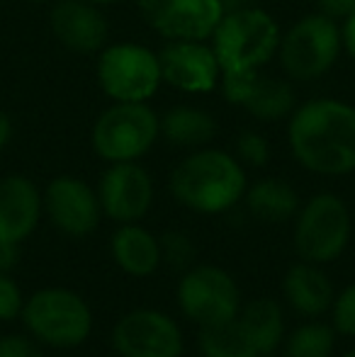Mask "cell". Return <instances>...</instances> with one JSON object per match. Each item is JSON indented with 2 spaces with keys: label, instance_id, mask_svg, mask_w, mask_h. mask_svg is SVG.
<instances>
[{
  "label": "cell",
  "instance_id": "5",
  "mask_svg": "<svg viewBox=\"0 0 355 357\" xmlns=\"http://www.w3.org/2000/svg\"><path fill=\"white\" fill-rule=\"evenodd\" d=\"M161 134V119L146 102H114L93 124L90 144L107 163L139 160Z\"/></svg>",
  "mask_w": 355,
  "mask_h": 357
},
{
  "label": "cell",
  "instance_id": "20",
  "mask_svg": "<svg viewBox=\"0 0 355 357\" xmlns=\"http://www.w3.org/2000/svg\"><path fill=\"white\" fill-rule=\"evenodd\" d=\"M161 137L180 149H202L217 137V122L197 107H173L161 117Z\"/></svg>",
  "mask_w": 355,
  "mask_h": 357
},
{
  "label": "cell",
  "instance_id": "9",
  "mask_svg": "<svg viewBox=\"0 0 355 357\" xmlns=\"http://www.w3.org/2000/svg\"><path fill=\"white\" fill-rule=\"evenodd\" d=\"M178 304L190 321L204 328L232 321L241 309V296L234 278L222 268L195 265L180 280Z\"/></svg>",
  "mask_w": 355,
  "mask_h": 357
},
{
  "label": "cell",
  "instance_id": "22",
  "mask_svg": "<svg viewBox=\"0 0 355 357\" xmlns=\"http://www.w3.org/2000/svg\"><path fill=\"white\" fill-rule=\"evenodd\" d=\"M239 319L251 333L258 355L266 357L282 343V311L273 299H253L239 309Z\"/></svg>",
  "mask_w": 355,
  "mask_h": 357
},
{
  "label": "cell",
  "instance_id": "24",
  "mask_svg": "<svg viewBox=\"0 0 355 357\" xmlns=\"http://www.w3.org/2000/svg\"><path fill=\"white\" fill-rule=\"evenodd\" d=\"M336 333L326 324H304L287 335L285 357H331Z\"/></svg>",
  "mask_w": 355,
  "mask_h": 357
},
{
  "label": "cell",
  "instance_id": "7",
  "mask_svg": "<svg viewBox=\"0 0 355 357\" xmlns=\"http://www.w3.org/2000/svg\"><path fill=\"white\" fill-rule=\"evenodd\" d=\"M351 241V212L331 192L309 199L297 212L294 248L304 263L324 265L336 260Z\"/></svg>",
  "mask_w": 355,
  "mask_h": 357
},
{
  "label": "cell",
  "instance_id": "14",
  "mask_svg": "<svg viewBox=\"0 0 355 357\" xmlns=\"http://www.w3.org/2000/svg\"><path fill=\"white\" fill-rule=\"evenodd\" d=\"M161 78L183 93H209L222 80V66L212 44L195 39H176L158 52Z\"/></svg>",
  "mask_w": 355,
  "mask_h": 357
},
{
  "label": "cell",
  "instance_id": "12",
  "mask_svg": "<svg viewBox=\"0 0 355 357\" xmlns=\"http://www.w3.org/2000/svg\"><path fill=\"white\" fill-rule=\"evenodd\" d=\"M112 348L119 357H180L183 333L171 316L137 309L114 324Z\"/></svg>",
  "mask_w": 355,
  "mask_h": 357
},
{
  "label": "cell",
  "instance_id": "26",
  "mask_svg": "<svg viewBox=\"0 0 355 357\" xmlns=\"http://www.w3.org/2000/svg\"><path fill=\"white\" fill-rule=\"evenodd\" d=\"M236 153L243 163L253 165V168H261V165H266L270 158V144L266 142V137H261V134L243 132L241 137L236 139Z\"/></svg>",
  "mask_w": 355,
  "mask_h": 357
},
{
  "label": "cell",
  "instance_id": "15",
  "mask_svg": "<svg viewBox=\"0 0 355 357\" xmlns=\"http://www.w3.org/2000/svg\"><path fill=\"white\" fill-rule=\"evenodd\" d=\"M44 212L61 234L83 238L100 224V197L88 183L71 175L54 178L44 190Z\"/></svg>",
  "mask_w": 355,
  "mask_h": 357
},
{
  "label": "cell",
  "instance_id": "1",
  "mask_svg": "<svg viewBox=\"0 0 355 357\" xmlns=\"http://www.w3.org/2000/svg\"><path fill=\"white\" fill-rule=\"evenodd\" d=\"M287 139L299 165L319 175L355 170V107L333 98H319L294 107Z\"/></svg>",
  "mask_w": 355,
  "mask_h": 357
},
{
  "label": "cell",
  "instance_id": "29",
  "mask_svg": "<svg viewBox=\"0 0 355 357\" xmlns=\"http://www.w3.org/2000/svg\"><path fill=\"white\" fill-rule=\"evenodd\" d=\"M0 357H44L37 343L17 333H10L0 338Z\"/></svg>",
  "mask_w": 355,
  "mask_h": 357
},
{
  "label": "cell",
  "instance_id": "25",
  "mask_svg": "<svg viewBox=\"0 0 355 357\" xmlns=\"http://www.w3.org/2000/svg\"><path fill=\"white\" fill-rule=\"evenodd\" d=\"M158 243H161V260H166L171 268L185 270L192 265L195 245L188 234H183V231H166Z\"/></svg>",
  "mask_w": 355,
  "mask_h": 357
},
{
  "label": "cell",
  "instance_id": "19",
  "mask_svg": "<svg viewBox=\"0 0 355 357\" xmlns=\"http://www.w3.org/2000/svg\"><path fill=\"white\" fill-rule=\"evenodd\" d=\"M114 263L132 278H149L161 265V243L139 224H122L109 241Z\"/></svg>",
  "mask_w": 355,
  "mask_h": 357
},
{
  "label": "cell",
  "instance_id": "11",
  "mask_svg": "<svg viewBox=\"0 0 355 357\" xmlns=\"http://www.w3.org/2000/svg\"><path fill=\"white\" fill-rule=\"evenodd\" d=\"M222 93L236 107H243L261 122H278L294 112L297 95L289 80L273 78L261 68L222 73Z\"/></svg>",
  "mask_w": 355,
  "mask_h": 357
},
{
  "label": "cell",
  "instance_id": "21",
  "mask_svg": "<svg viewBox=\"0 0 355 357\" xmlns=\"http://www.w3.org/2000/svg\"><path fill=\"white\" fill-rule=\"evenodd\" d=\"M246 207L256 219L270 221V224H282L299 212V197L292 185L278 178L258 180L256 185L246 190Z\"/></svg>",
  "mask_w": 355,
  "mask_h": 357
},
{
  "label": "cell",
  "instance_id": "2",
  "mask_svg": "<svg viewBox=\"0 0 355 357\" xmlns=\"http://www.w3.org/2000/svg\"><path fill=\"white\" fill-rule=\"evenodd\" d=\"M171 192L192 212L222 214L246 195V173L227 151L197 149L176 165Z\"/></svg>",
  "mask_w": 355,
  "mask_h": 357
},
{
  "label": "cell",
  "instance_id": "34",
  "mask_svg": "<svg viewBox=\"0 0 355 357\" xmlns=\"http://www.w3.org/2000/svg\"><path fill=\"white\" fill-rule=\"evenodd\" d=\"M224 8V15L227 13H234V10H243V8H251L253 0H219Z\"/></svg>",
  "mask_w": 355,
  "mask_h": 357
},
{
  "label": "cell",
  "instance_id": "4",
  "mask_svg": "<svg viewBox=\"0 0 355 357\" xmlns=\"http://www.w3.org/2000/svg\"><path fill=\"white\" fill-rule=\"evenodd\" d=\"M22 321L27 331L52 348H78L93 331V314L81 294L63 287L39 289L24 301Z\"/></svg>",
  "mask_w": 355,
  "mask_h": 357
},
{
  "label": "cell",
  "instance_id": "10",
  "mask_svg": "<svg viewBox=\"0 0 355 357\" xmlns=\"http://www.w3.org/2000/svg\"><path fill=\"white\" fill-rule=\"evenodd\" d=\"M137 5L149 27L168 42H209L224 17L219 0H137Z\"/></svg>",
  "mask_w": 355,
  "mask_h": 357
},
{
  "label": "cell",
  "instance_id": "27",
  "mask_svg": "<svg viewBox=\"0 0 355 357\" xmlns=\"http://www.w3.org/2000/svg\"><path fill=\"white\" fill-rule=\"evenodd\" d=\"M333 331L355 335V282L348 284L333 301Z\"/></svg>",
  "mask_w": 355,
  "mask_h": 357
},
{
  "label": "cell",
  "instance_id": "23",
  "mask_svg": "<svg viewBox=\"0 0 355 357\" xmlns=\"http://www.w3.org/2000/svg\"><path fill=\"white\" fill-rule=\"evenodd\" d=\"M199 348L204 357H261L239 314L227 324L199 328Z\"/></svg>",
  "mask_w": 355,
  "mask_h": 357
},
{
  "label": "cell",
  "instance_id": "28",
  "mask_svg": "<svg viewBox=\"0 0 355 357\" xmlns=\"http://www.w3.org/2000/svg\"><path fill=\"white\" fill-rule=\"evenodd\" d=\"M22 291L8 273H0V321H13L22 314Z\"/></svg>",
  "mask_w": 355,
  "mask_h": 357
},
{
  "label": "cell",
  "instance_id": "37",
  "mask_svg": "<svg viewBox=\"0 0 355 357\" xmlns=\"http://www.w3.org/2000/svg\"><path fill=\"white\" fill-rule=\"evenodd\" d=\"M32 3H49V0H32Z\"/></svg>",
  "mask_w": 355,
  "mask_h": 357
},
{
  "label": "cell",
  "instance_id": "38",
  "mask_svg": "<svg viewBox=\"0 0 355 357\" xmlns=\"http://www.w3.org/2000/svg\"><path fill=\"white\" fill-rule=\"evenodd\" d=\"M266 357H273V355H266Z\"/></svg>",
  "mask_w": 355,
  "mask_h": 357
},
{
  "label": "cell",
  "instance_id": "30",
  "mask_svg": "<svg viewBox=\"0 0 355 357\" xmlns=\"http://www.w3.org/2000/svg\"><path fill=\"white\" fill-rule=\"evenodd\" d=\"M319 10L331 20H346L355 13V0H319Z\"/></svg>",
  "mask_w": 355,
  "mask_h": 357
},
{
  "label": "cell",
  "instance_id": "13",
  "mask_svg": "<svg viewBox=\"0 0 355 357\" xmlns=\"http://www.w3.org/2000/svg\"><path fill=\"white\" fill-rule=\"evenodd\" d=\"M98 197L103 214L117 224H137L144 219L153 202L151 175L137 163H109L98 185Z\"/></svg>",
  "mask_w": 355,
  "mask_h": 357
},
{
  "label": "cell",
  "instance_id": "3",
  "mask_svg": "<svg viewBox=\"0 0 355 357\" xmlns=\"http://www.w3.org/2000/svg\"><path fill=\"white\" fill-rule=\"evenodd\" d=\"M209 44L222 73L253 71L266 66L280 49V27L266 10L251 5L224 15Z\"/></svg>",
  "mask_w": 355,
  "mask_h": 357
},
{
  "label": "cell",
  "instance_id": "31",
  "mask_svg": "<svg viewBox=\"0 0 355 357\" xmlns=\"http://www.w3.org/2000/svg\"><path fill=\"white\" fill-rule=\"evenodd\" d=\"M341 37H343V47H346V52L355 59V13L351 15V17L343 20Z\"/></svg>",
  "mask_w": 355,
  "mask_h": 357
},
{
  "label": "cell",
  "instance_id": "33",
  "mask_svg": "<svg viewBox=\"0 0 355 357\" xmlns=\"http://www.w3.org/2000/svg\"><path fill=\"white\" fill-rule=\"evenodd\" d=\"M10 139H13V122H10L8 112L0 109V151L10 144Z\"/></svg>",
  "mask_w": 355,
  "mask_h": 357
},
{
  "label": "cell",
  "instance_id": "16",
  "mask_svg": "<svg viewBox=\"0 0 355 357\" xmlns=\"http://www.w3.org/2000/svg\"><path fill=\"white\" fill-rule=\"evenodd\" d=\"M49 27L61 47L76 54H95L107 47V20L88 0H56L49 13Z\"/></svg>",
  "mask_w": 355,
  "mask_h": 357
},
{
  "label": "cell",
  "instance_id": "32",
  "mask_svg": "<svg viewBox=\"0 0 355 357\" xmlns=\"http://www.w3.org/2000/svg\"><path fill=\"white\" fill-rule=\"evenodd\" d=\"M17 260V245L0 241V273H8Z\"/></svg>",
  "mask_w": 355,
  "mask_h": 357
},
{
  "label": "cell",
  "instance_id": "35",
  "mask_svg": "<svg viewBox=\"0 0 355 357\" xmlns=\"http://www.w3.org/2000/svg\"><path fill=\"white\" fill-rule=\"evenodd\" d=\"M88 3H93V5H112V3H119V0H88Z\"/></svg>",
  "mask_w": 355,
  "mask_h": 357
},
{
  "label": "cell",
  "instance_id": "8",
  "mask_svg": "<svg viewBox=\"0 0 355 357\" xmlns=\"http://www.w3.org/2000/svg\"><path fill=\"white\" fill-rule=\"evenodd\" d=\"M98 83L114 102H146L163 83L158 54L134 42L109 44L100 52Z\"/></svg>",
  "mask_w": 355,
  "mask_h": 357
},
{
  "label": "cell",
  "instance_id": "36",
  "mask_svg": "<svg viewBox=\"0 0 355 357\" xmlns=\"http://www.w3.org/2000/svg\"><path fill=\"white\" fill-rule=\"evenodd\" d=\"M343 357H355V350H351V353H346V355H343Z\"/></svg>",
  "mask_w": 355,
  "mask_h": 357
},
{
  "label": "cell",
  "instance_id": "18",
  "mask_svg": "<svg viewBox=\"0 0 355 357\" xmlns=\"http://www.w3.org/2000/svg\"><path fill=\"white\" fill-rule=\"evenodd\" d=\"M282 291L287 304L302 316H319L333 304V284L328 275L304 260L285 273Z\"/></svg>",
  "mask_w": 355,
  "mask_h": 357
},
{
  "label": "cell",
  "instance_id": "17",
  "mask_svg": "<svg viewBox=\"0 0 355 357\" xmlns=\"http://www.w3.org/2000/svg\"><path fill=\"white\" fill-rule=\"evenodd\" d=\"M44 202L39 188L24 175L0 180V241L22 243L39 224Z\"/></svg>",
  "mask_w": 355,
  "mask_h": 357
},
{
  "label": "cell",
  "instance_id": "6",
  "mask_svg": "<svg viewBox=\"0 0 355 357\" xmlns=\"http://www.w3.org/2000/svg\"><path fill=\"white\" fill-rule=\"evenodd\" d=\"M343 49L341 27L326 15H307L280 37V63L289 80H314L331 71Z\"/></svg>",
  "mask_w": 355,
  "mask_h": 357
}]
</instances>
